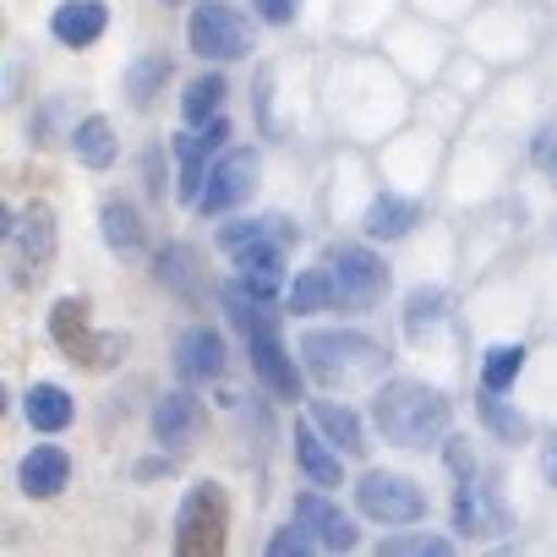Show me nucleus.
<instances>
[{"mask_svg": "<svg viewBox=\"0 0 557 557\" xmlns=\"http://www.w3.org/2000/svg\"><path fill=\"white\" fill-rule=\"evenodd\" d=\"M164 77H170V61H164V55H143V61L126 72V94H132V104H137V110H148V104H153V94L164 88Z\"/></svg>", "mask_w": 557, "mask_h": 557, "instance_id": "obj_30", "label": "nucleus"}, {"mask_svg": "<svg viewBox=\"0 0 557 557\" xmlns=\"http://www.w3.org/2000/svg\"><path fill=\"white\" fill-rule=\"evenodd\" d=\"M224 524H230V508H224V492L213 481L191 486V497L181 503V519H175V541L186 557H202V552H219L224 546Z\"/></svg>", "mask_w": 557, "mask_h": 557, "instance_id": "obj_6", "label": "nucleus"}, {"mask_svg": "<svg viewBox=\"0 0 557 557\" xmlns=\"http://www.w3.org/2000/svg\"><path fill=\"white\" fill-rule=\"evenodd\" d=\"M251 7L262 12V23H290L296 17V0H251Z\"/></svg>", "mask_w": 557, "mask_h": 557, "instance_id": "obj_35", "label": "nucleus"}, {"mask_svg": "<svg viewBox=\"0 0 557 557\" xmlns=\"http://www.w3.org/2000/svg\"><path fill=\"white\" fill-rule=\"evenodd\" d=\"M246 350H251V367H257V377L268 383V394H278V399H301V372H296L285 339H278V329L251 334Z\"/></svg>", "mask_w": 557, "mask_h": 557, "instance_id": "obj_12", "label": "nucleus"}, {"mask_svg": "<svg viewBox=\"0 0 557 557\" xmlns=\"http://www.w3.org/2000/svg\"><path fill=\"white\" fill-rule=\"evenodd\" d=\"M541 475H546V481L557 486V432H552V443L541 448Z\"/></svg>", "mask_w": 557, "mask_h": 557, "instance_id": "obj_36", "label": "nucleus"}, {"mask_svg": "<svg viewBox=\"0 0 557 557\" xmlns=\"http://www.w3.org/2000/svg\"><path fill=\"white\" fill-rule=\"evenodd\" d=\"M50 329H55V345H61L72 361H83V367H104V361H115V350H121V339H94V334H88V318H83L77 301H61V307L50 312Z\"/></svg>", "mask_w": 557, "mask_h": 557, "instance_id": "obj_10", "label": "nucleus"}, {"mask_svg": "<svg viewBox=\"0 0 557 557\" xmlns=\"http://www.w3.org/2000/svg\"><path fill=\"white\" fill-rule=\"evenodd\" d=\"M197 426H202V405H197L191 394H164V399H159V410H153V437H159L164 448L191 443Z\"/></svg>", "mask_w": 557, "mask_h": 557, "instance_id": "obj_15", "label": "nucleus"}, {"mask_svg": "<svg viewBox=\"0 0 557 557\" xmlns=\"http://www.w3.org/2000/svg\"><path fill=\"white\" fill-rule=\"evenodd\" d=\"M50 34L66 45V50H88L99 34H104V7L99 0H72V7H61L50 17Z\"/></svg>", "mask_w": 557, "mask_h": 557, "instance_id": "obj_16", "label": "nucleus"}, {"mask_svg": "<svg viewBox=\"0 0 557 557\" xmlns=\"http://www.w3.org/2000/svg\"><path fill=\"white\" fill-rule=\"evenodd\" d=\"M519 372H524V350H519V345H492L486 361H481V388L503 394V388H513Z\"/></svg>", "mask_w": 557, "mask_h": 557, "instance_id": "obj_29", "label": "nucleus"}, {"mask_svg": "<svg viewBox=\"0 0 557 557\" xmlns=\"http://www.w3.org/2000/svg\"><path fill=\"white\" fill-rule=\"evenodd\" d=\"M312 421L329 432V443H334V448H345V454H367V432H361V421H356V410H350V405L312 399Z\"/></svg>", "mask_w": 557, "mask_h": 557, "instance_id": "obj_20", "label": "nucleus"}, {"mask_svg": "<svg viewBox=\"0 0 557 557\" xmlns=\"http://www.w3.org/2000/svg\"><path fill=\"white\" fill-rule=\"evenodd\" d=\"M356 508L367 519H377V524H416V519H426V492L416 481H405V475L372 470L356 486Z\"/></svg>", "mask_w": 557, "mask_h": 557, "instance_id": "obj_5", "label": "nucleus"}, {"mask_svg": "<svg viewBox=\"0 0 557 557\" xmlns=\"http://www.w3.org/2000/svg\"><path fill=\"white\" fill-rule=\"evenodd\" d=\"M377 552L383 557H448L454 541H443V535H388Z\"/></svg>", "mask_w": 557, "mask_h": 557, "instance_id": "obj_33", "label": "nucleus"}, {"mask_svg": "<svg viewBox=\"0 0 557 557\" xmlns=\"http://www.w3.org/2000/svg\"><path fill=\"white\" fill-rule=\"evenodd\" d=\"M296 524L323 546V552H350L361 535H356V524H350V513H339L323 492H301L296 497Z\"/></svg>", "mask_w": 557, "mask_h": 557, "instance_id": "obj_11", "label": "nucleus"}, {"mask_svg": "<svg viewBox=\"0 0 557 557\" xmlns=\"http://www.w3.org/2000/svg\"><path fill=\"white\" fill-rule=\"evenodd\" d=\"M301 356H307V372L323 383V388H361V383H377L383 377V345H372L367 334H345V329H312L301 339Z\"/></svg>", "mask_w": 557, "mask_h": 557, "instance_id": "obj_2", "label": "nucleus"}, {"mask_svg": "<svg viewBox=\"0 0 557 557\" xmlns=\"http://www.w3.org/2000/svg\"><path fill=\"white\" fill-rule=\"evenodd\" d=\"M186 45L202 61H240L251 55V23L235 7H224V0H202L186 23Z\"/></svg>", "mask_w": 557, "mask_h": 557, "instance_id": "obj_4", "label": "nucleus"}, {"mask_svg": "<svg viewBox=\"0 0 557 557\" xmlns=\"http://www.w3.org/2000/svg\"><path fill=\"white\" fill-rule=\"evenodd\" d=\"M153 273H159V285H170L175 296H186V301L197 296V251L191 246H181V240L164 246L159 262H153Z\"/></svg>", "mask_w": 557, "mask_h": 557, "instance_id": "obj_25", "label": "nucleus"}, {"mask_svg": "<svg viewBox=\"0 0 557 557\" xmlns=\"http://www.w3.org/2000/svg\"><path fill=\"white\" fill-rule=\"evenodd\" d=\"M251 186H257V153H251V148H230V153L208 170V186H202L197 208H202V213H230L235 202L251 197Z\"/></svg>", "mask_w": 557, "mask_h": 557, "instance_id": "obj_8", "label": "nucleus"}, {"mask_svg": "<svg viewBox=\"0 0 557 557\" xmlns=\"http://www.w3.org/2000/svg\"><path fill=\"white\" fill-rule=\"evenodd\" d=\"M66 481H72V459L61 448H34L23 459V492L28 497H55Z\"/></svg>", "mask_w": 557, "mask_h": 557, "instance_id": "obj_18", "label": "nucleus"}, {"mask_svg": "<svg viewBox=\"0 0 557 557\" xmlns=\"http://www.w3.org/2000/svg\"><path fill=\"white\" fill-rule=\"evenodd\" d=\"M268 552H273V557H307V552H318V541H312L301 524H290V530H278V535L268 541Z\"/></svg>", "mask_w": 557, "mask_h": 557, "instance_id": "obj_34", "label": "nucleus"}, {"mask_svg": "<svg viewBox=\"0 0 557 557\" xmlns=\"http://www.w3.org/2000/svg\"><path fill=\"white\" fill-rule=\"evenodd\" d=\"M235 268H240V285H251L257 296H273L285 285V246H251L235 257Z\"/></svg>", "mask_w": 557, "mask_h": 557, "instance_id": "obj_19", "label": "nucleus"}, {"mask_svg": "<svg viewBox=\"0 0 557 557\" xmlns=\"http://www.w3.org/2000/svg\"><path fill=\"white\" fill-rule=\"evenodd\" d=\"M416 219H421V208H416L410 197H377V202L367 208V235H372V240H399V235H410Z\"/></svg>", "mask_w": 557, "mask_h": 557, "instance_id": "obj_22", "label": "nucleus"}, {"mask_svg": "<svg viewBox=\"0 0 557 557\" xmlns=\"http://www.w3.org/2000/svg\"><path fill=\"white\" fill-rule=\"evenodd\" d=\"M454 530H465V535H497V530H508V508H503L497 481H475V470H465V475H459Z\"/></svg>", "mask_w": 557, "mask_h": 557, "instance_id": "obj_9", "label": "nucleus"}, {"mask_svg": "<svg viewBox=\"0 0 557 557\" xmlns=\"http://www.w3.org/2000/svg\"><path fill=\"white\" fill-rule=\"evenodd\" d=\"M323 273H329V290H334V312H367L388 290V268L367 246H350V240H334L323 251Z\"/></svg>", "mask_w": 557, "mask_h": 557, "instance_id": "obj_3", "label": "nucleus"}, {"mask_svg": "<svg viewBox=\"0 0 557 557\" xmlns=\"http://www.w3.org/2000/svg\"><path fill=\"white\" fill-rule=\"evenodd\" d=\"M164 7H181V0H164Z\"/></svg>", "mask_w": 557, "mask_h": 557, "instance_id": "obj_38", "label": "nucleus"}, {"mask_svg": "<svg viewBox=\"0 0 557 557\" xmlns=\"http://www.w3.org/2000/svg\"><path fill=\"white\" fill-rule=\"evenodd\" d=\"M230 143V121H208V126H197V137H181V197L186 202H197L202 197V186H208V175H202V164H208V153H219Z\"/></svg>", "mask_w": 557, "mask_h": 557, "instance_id": "obj_13", "label": "nucleus"}, {"mask_svg": "<svg viewBox=\"0 0 557 557\" xmlns=\"http://www.w3.org/2000/svg\"><path fill=\"white\" fill-rule=\"evenodd\" d=\"M72 148H77V159H83L88 170H110V164H115V132H110V121H104V115H88V121L72 132Z\"/></svg>", "mask_w": 557, "mask_h": 557, "instance_id": "obj_24", "label": "nucleus"}, {"mask_svg": "<svg viewBox=\"0 0 557 557\" xmlns=\"http://www.w3.org/2000/svg\"><path fill=\"white\" fill-rule=\"evenodd\" d=\"M296 240V230L285 224V219H240V224H224L219 230V246L230 251V257H240V251H251V246H290Z\"/></svg>", "mask_w": 557, "mask_h": 557, "instance_id": "obj_17", "label": "nucleus"}, {"mask_svg": "<svg viewBox=\"0 0 557 557\" xmlns=\"http://www.w3.org/2000/svg\"><path fill=\"white\" fill-rule=\"evenodd\" d=\"M175 372L186 377V383H213V377H224V339L202 323V329H186L181 334V345H175Z\"/></svg>", "mask_w": 557, "mask_h": 557, "instance_id": "obj_14", "label": "nucleus"}, {"mask_svg": "<svg viewBox=\"0 0 557 557\" xmlns=\"http://www.w3.org/2000/svg\"><path fill=\"white\" fill-rule=\"evenodd\" d=\"M443 307H448L443 290H416V296H410V307H405V334H410V345H421V339L443 323Z\"/></svg>", "mask_w": 557, "mask_h": 557, "instance_id": "obj_28", "label": "nucleus"}, {"mask_svg": "<svg viewBox=\"0 0 557 557\" xmlns=\"http://www.w3.org/2000/svg\"><path fill=\"white\" fill-rule=\"evenodd\" d=\"M535 159H541L546 170H557V148H552V132H541V143H535Z\"/></svg>", "mask_w": 557, "mask_h": 557, "instance_id": "obj_37", "label": "nucleus"}, {"mask_svg": "<svg viewBox=\"0 0 557 557\" xmlns=\"http://www.w3.org/2000/svg\"><path fill=\"white\" fill-rule=\"evenodd\" d=\"M296 459H301V470H307L312 486H339V454L312 426H296Z\"/></svg>", "mask_w": 557, "mask_h": 557, "instance_id": "obj_23", "label": "nucleus"}, {"mask_svg": "<svg viewBox=\"0 0 557 557\" xmlns=\"http://www.w3.org/2000/svg\"><path fill=\"white\" fill-rule=\"evenodd\" d=\"M448 399L426 383H410V377H394L383 383L377 394V426L388 443L399 448H426V443H443L448 437Z\"/></svg>", "mask_w": 557, "mask_h": 557, "instance_id": "obj_1", "label": "nucleus"}, {"mask_svg": "<svg viewBox=\"0 0 557 557\" xmlns=\"http://www.w3.org/2000/svg\"><path fill=\"white\" fill-rule=\"evenodd\" d=\"M99 224H104V240H110L115 251H137V246H143V224H137V213H132L126 202H104Z\"/></svg>", "mask_w": 557, "mask_h": 557, "instance_id": "obj_31", "label": "nucleus"}, {"mask_svg": "<svg viewBox=\"0 0 557 557\" xmlns=\"http://www.w3.org/2000/svg\"><path fill=\"white\" fill-rule=\"evenodd\" d=\"M7 235H12V246H17V278H39L50 262H55V213H50V202H28L17 219L7 213Z\"/></svg>", "mask_w": 557, "mask_h": 557, "instance_id": "obj_7", "label": "nucleus"}, {"mask_svg": "<svg viewBox=\"0 0 557 557\" xmlns=\"http://www.w3.org/2000/svg\"><path fill=\"white\" fill-rule=\"evenodd\" d=\"M290 312L296 318H307V312H334V290H329V273H323V262L318 268H307L296 285H290Z\"/></svg>", "mask_w": 557, "mask_h": 557, "instance_id": "obj_26", "label": "nucleus"}, {"mask_svg": "<svg viewBox=\"0 0 557 557\" xmlns=\"http://www.w3.org/2000/svg\"><path fill=\"white\" fill-rule=\"evenodd\" d=\"M481 421H486V426H492L503 443H524V437H530V421H524L519 410H508V405H503L492 388L481 394Z\"/></svg>", "mask_w": 557, "mask_h": 557, "instance_id": "obj_32", "label": "nucleus"}, {"mask_svg": "<svg viewBox=\"0 0 557 557\" xmlns=\"http://www.w3.org/2000/svg\"><path fill=\"white\" fill-rule=\"evenodd\" d=\"M23 410H28V426H39V432H66L72 426V399L55 383H34Z\"/></svg>", "mask_w": 557, "mask_h": 557, "instance_id": "obj_21", "label": "nucleus"}, {"mask_svg": "<svg viewBox=\"0 0 557 557\" xmlns=\"http://www.w3.org/2000/svg\"><path fill=\"white\" fill-rule=\"evenodd\" d=\"M219 104H224V77H219V72H208V77H197V83L186 88L181 115H186L191 126H208V121L219 115Z\"/></svg>", "mask_w": 557, "mask_h": 557, "instance_id": "obj_27", "label": "nucleus"}]
</instances>
